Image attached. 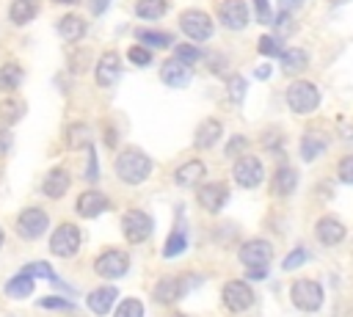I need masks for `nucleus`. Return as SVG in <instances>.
I'll return each instance as SVG.
<instances>
[{
  "label": "nucleus",
  "mask_w": 353,
  "mask_h": 317,
  "mask_svg": "<svg viewBox=\"0 0 353 317\" xmlns=\"http://www.w3.org/2000/svg\"><path fill=\"white\" fill-rule=\"evenodd\" d=\"M152 174V160L141 149H124L116 157V176L127 185H141Z\"/></svg>",
  "instance_id": "f257e3e1"
},
{
  "label": "nucleus",
  "mask_w": 353,
  "mask_h": 317,
  "mask_svg": "<svg viewBox=\"0 0 353 317\" xmlns=\"http://www.w3.org/2000/svg\"><path fill=\"white\" fill-rule=\"evenodd\" d=\"M199 281H201V278H196V276H165V278H160L157 287H154V300H157V303H176V300H179L182 295H188Z\"/></svg>",
  "instance_id": "f03ea898"
},
{
  "label": "nucleus",
  "mask_w": 353,
  "mask_h": 317,
  "mask_svg": "<svg viewBox=\"0 0 353 317\" xmlns=\"http://www.w3.org/2000/svg\"><path fill=\"white\" fill-rule=\"evenodd\" d=\"M290 298L301 311H317L323 306V287L314 278H298L290 287Z\"/></svg>",
  "instance_id": "7ed1b4c3"
},
{
  "label": "nucleus",
  "mask_w": 353,
  "mask_h": 317,
  "mask_svg": "<svg viewBox=\"0 0 353 317\" xmlns=\"http://www.w3.org/2000/svg\"><path fill=\"white\" fill-rule=\"evenodd\" d=\"M287 105L292 113H312L320 105V91L306 80H295L287 88Z\"/></svg>",
  "instance_id": "20e7f679"
},
{
  "label": "nucleus",
  "mask_w": 353,
  "mask_h": 317,
  "mask_svg": "<svg viewBox=\"0 0 353 317\" xmlns=\"http://www.w3.org/2000/svg\"><path fill=\"white\" fill-rule=\"evenodd\" d=\"M152 229H154V221H152L143 209H130V212L121 218V232H124V237H127L132 245L149 240Z\"/></svg>",
  "instance_id": "39448f33"
},
{
  "label": "nucleus",
  "mask_w": 353,
  "mask_h": 317,
  "mask_svg": "<svg viewBox=\"0 0 353 317\" xmlns=\"http://www.w3.org/2000/svg\"><path fill=\"white\" fill-rule=\"evenodd\" d=\"M94 270H97L102 278H119V276H124V273L130 270V256H127V251H121V248H108V251H102V254L97 256Z\"/></svg>",
  "instance_id": "423d86ee"
},
{
  "label": "nucleus",
  "mask_w": 353,
  "mask_h": 317,
  "mask_svg": "<svg viewBox=\"0 0 353 317\" xmlns=\"http://www.w3.org/2000/svg\"><path fill=\"white\" fill-rule=\"evenodd\" d=\"M47 226H50V218H47V212L39 209V207H28V209H22V212L17 215V232H19V237H25V240L41 237V234L47 232Z\"/></svg>",
  "instance_id": "0eeeda50"
},
{
  "label": "nucleus",
  "mask_w": 353,
  "mask_h": 317,
  "mask_svg": "<svg viewBox=\"0 0 353 317\" xmlns=\"http://www.w3.org/2000/svg\"><path fill=\"white\" fill-rule=\"evenodd\" d=\"M80 248V229L74 223H61L50 237V251L55 256H74Z\"/></svg>",
  "instance_id": "6e6552de"
},
{
  "label": "nucleus",
  "mask_w": 353,
  "mask_h": 317,
  "mask_svg": "<svg viewBox=\"0 0 353 317\" xmlns=\"http://www.w3.org/2000/svg\"><path fill=\"white\" fill-rule=\"evenodd\" d=\"M179 28L190 41H207L212 36V19L204 11H196V8H190L179 17Z\"/></svg>",
  "instance_id": "1a4fd4ad"
},
{
  "label": "nucleus",
  "mask_w": 353,
  "mask_h": 317,
  "mask_svg": "<svg viewBox=\"0 0 353 317\" xmlns=\"http://www.w3.org/2000/svg\"><path fill=\"white\" fill-rule=\"evenodd\" d=\"M232 176H234V182L243 185V187H256V185L262 182V176H265V168H262L259 157H254V154H243V157L234 163Z\"/></svg>",
  "instance_id": "9d476101"
},
{
  "label": "nucleus",
  "mask_w": 353,
  "mask_h": 317,
  "mask_svg": "<svg viewBox=\"0 0 353 317\" xmlns=\"http://www.w3.org/2000/svg\"><path fill=\"white\" fill-rule=\"evenodd\" d=\"M273 259V245L268 240H248L240 245V262L251 267H268Z\"/></svg>",
  "instance_id": "9b49d317"
},
{
  "label": "nucleus",
  "mask_w": 353,
  "mask_h": 317,
  "mask_svg": "<svg viewBox=\"0 0 353 317\" xmlns=\"http://www.w3.org/2000/svg\"><path fill=\"white\" fill-rule=\"evenodd\" d=\"M196 198L207 212H221L223 204L229 201V187L223 182H210V185H201L196 190Z\"/></svg>",
  "instance_id": "f8f14e48"
},
{
  "label": "nucleus",
  "mask_w": 353,
  "mask_h": 317,
  "mask_svg": "<svg viewBox=\"0 0 353 317\" xmlns=\"http://www.w3.org/2000/svg\"><path fill=\"white\" fill-rule=\"evenodd\" d=\"M254 303V292L245 281H229L223 287V306L229 311H245Z\"/></svg>",
  "instance_id": "ddd939ff"
},
{
  "label": "nucleus",
  "mask_w": 353,
  "mask_h": 317,
  "mask_svg": "<svg viewBox=\"0 0 353 317\" xmlns=\"http://www.w3.org/2000/svg\"><path fill=\"white\" fill-rule=\"evenodd\" d=\"M218 17L221 25H226L229 30H243L248 25V8L243 0H223L218 6Z\"/></svg>",
  "instance_id": "4468645a"
},
{
  "label": "nucleus",
  "mask_w": 353,
  "mask_h": 317,
  "mask_svg": "<svg viewBox=\"0 0 353 317\" xmlns=\"http://www.w3.org/2000/svg\"><path fill=\"white\" fill-rule=\"evenodd\" d=\"M74 207H77V212L83 218H97L99 212H105L110 207V198L102 190H85V193L77 196V204Z\"/></svg>",
  "instance_id": "2eb2a0df"
},
{
  "label": "nucleus",
  "mask_w": 353,
  "mask_h": 317,
  "mask_svg": "<svg viewBox=\"0 0 353 317\" xmlns=\"http://www.w3.org/2000/svg\"><path fill=\"white\" fill-rule=\"evenodd\" d=\"M119 74H121V58L110 50V52H105V55L99 58L94 77H97L99 85H113V83L119 80Z\"/></svg>",
  "instance_id": "dca6fc26"
},
{
  "label": "nucleus",
  "mask_w": 353,
  "mask_h": 317,
  "mask_svg": "<svg viewBox=\"0 0 353 317\" xmlns=\"http://www.w3.org/2000/svg\"><path fill=\"white\" fill-rule=\"evenodd\" d=\"M160 80H163L165 85L185 88V85L190 83V69H188L182 61H176V58H168V61L160 66Z\"/></svg>",
  "instance_id": "f3484780"
},
{
  "label": "nucleus",
  "mask_w": 353,
  "mask_h": 317,
  "mask_svg": "<svg viewBox=\"0 0 353 317\" xmlns=\"http://www.w3.org/2000/svg\"><path fill=\"white\" fill-rule=\"evenodd\" d=\"M69 185H72L69 171H66V168H52V171L44 176V182H41V193L50 196V198H61V196L69 190Z\"/></svg>",
  "instance_id": "a211bd4d"
},
{
  "label": "nucleus",
  "mask_w": 353,
  "mask_h": 317,
  "mask_svg": "<svg viewBox=\"0 0 353 317\" xmlns=\"http://www.w3.org/2000/svg\"><path fill=\"white\" fill-rule=\"evenodd\" d=\"M221 132H223V124H221L218 119H204V121L199 124L196 135H193V143H196V149H212V146L218 143Z\"/></svg>",
  "instance_id": "6ab92c4d"
},
{
  "label": "nucleus",
  "mask_w": 353,
  "mask_h": 317,
  "mask_svg": "<svg viewBox=\"0 0 353 317\" xmlns=\"http://www.w3.org/2000/svg\"><path fill=\"white\" fill-rule=\"evenodd\" d=\"M314 234L323 245H336L345 240V226L336 221V218H320L314 223Z\"/></svg>",
  "instance_id": "aec40b11"
},
{
  "label": "nucleus",
  "mask_w": 353,
  "mask_h": 317,
  "mask_svg": "<svg viewBox=\"0 0 353 317\" xmlns=\"http://www.w3.org/2000/svg\"><path fill=\"white\" fill-rule=\"evenodd\" d=\"M204 174H207V165L201 160H188L182 168H176L174 179H176L179 187H199V182L204 179Z\"/></svg>",
  "instance_id": "412c9836"
},
{
  "label": "nucleus",
  "mask_w": 353,
  "mask_h": 317,
  "mask_svg": "<svg viewBox=\"0 0 353 317\" xmlns=\"http://www.w3.org/2000/svg\"><path fill=\"white\" fill-rule=\"evenodd\" d=\"M116 298H119L116 287H97V289L88 292V309H91L94 314L102 317V314L110 311V306L116 303Z\"/></svg>",
  "instance_id": "4be33fe9"
},
{
  "label": "nucleus",
  "mask_w": 353,
  "mask_h": 317,
  "mask_svg": "<svg viewBox=\"0 0 353 317\" xmlns=\"http://www.w3.org/2000/svg\"><path fill=\"white\" fill-rule=\"evenodd\" d=\"M295 185H298V171L290 168V165H279L276 174H273V182H270L273 193L276 196H290L295 190Z\"/></svg>",
  "instance_id": "5701e85b"
},
{
  "label": "nucleus",
  "mask_w": 353,
  "mask_h": 317,
  "mask_svg": "<svg viewBox=\"0 0 353 317\" xmlns=\"http://www.w3.org/2000/svg\"><path fill=\"white\" fill-rule=\"evenodd\" d=\"M58 33H61L63 41H77V39L85 36V19L77 17V14H66L58 22Z\"/></svg>",
  "instance_id": "b1692460"
},
{
  "label": "nucleus",
  "mask_w": 353,
  "mask_h": 317,
  "mask_svg": "<svg viewBox=\"0 0 353 317\" xmlns=\"http://www.w3.org/2000/svg\"><path fill=\"white\" fill-rule=\"evenodd\" d=\"M25 116V102H19V99H3L0 102V127H11V124H17L19 119Z\"/></svg>",
  "instance_id": "393cba45"
},
{
  "label": "nucleus",
  "mask_w": 353,
  "mask_h": 317,
  "mask_svg": "<svg viewBox=\"0 0 353 317\" xmlns=\"http://www.w3.org/2000/svg\"><path fill=\"white\" fill-rule=\"evenodd\" d=\"M281 66H284L287 74H298V72H303V69L309 66V55H306V50H287V52H281Z\"/></svg>",
  "instance_id": "a878e982"
},
{
  "label": "nucleus",
  "mask_w": 353,
  "mask_h": 317,
  "mask_svg": "<svg viewBox=\"0 0 353 317\" xmlns=\"http://www.w3.org/2000/svg\"><path fill=\"white\" fill-rule=\"evenodd\" d=\"M30 292H33V278L22 270L17 276H11L6 284V295H11V298H28Z\"/></svg>",
  "instance_id": "bb28decb"
},
{
  "label": "nucleus",
  "mask_w": 353,
  "mask_h": 317,
  "mask_svg": "<svg viewBox=\"0 0 353 317\" xmlns=\"http://www.w3.org/2000/svg\"><path fill=\"white\" fill-rule=\"evenodd\" d=\"M8 14H11V22L14 25H28L36 17V3L33 0H14L11 8H8Z\"/></svg>",
  "instance_id": "cd10ccee"
},
{
  "label": "nucleus",
  "mask_w": 353,
  "mask_h": 317,
  "mask_svg": "<svg viewBox=\"0 0 353 317\" xmlns=\"http://www.w3.org/2000/svg\"><path fill=\"white\" fill-rule=\"evenodd\" d=\"M135 17H141V19L165 17V0H138L135 3Z\"/></svg>",
  "instance_id": "c85d7f7f"
},
{
  "label": "nucleus",
  "mask_w": 353,
  "mask_h": 317,
  "mask_svg": "<svg viewBox=\"0 0 353 317\" xmlns=\"http://www.w3.org/2000/svg\"><path fill=\"white\" fill-rule=\"evenodd\" d=\"M22 85V69L17 63H6L0 66V88L3 91H14Z\"/></svg>",
  "instance_id": "c756f323"
},
{
  "label": "nucleus",
  "mask_w": 353,
  "mask_h": 317,
  "mask_svg": "<svg viewBox=\"0 0 353 317\" xmlns=\"http://www.w3.org/2000/svg\"><path fill=\"white\" fill-rule=\"evenodd\" d=\"M325 152V138H320V135H303V141H301V157L303 160H314L317 154H323Z\"/></svg>",
  "instance_id": "7c9ffc66"
},
{
  "label": "nucleus",
  "mask_w": 353,
  "mask_h": 317,
  "mask_svg": "<svg viewBox=\"0 0 353 317\" xmlns=\"http://www.w3.org/2000/svg\"><path fill=\"white\" fill-rule=\"evenodd\" d=\"M185 245H188L185 232H182V229H174V232L168 234L165 245H163V256H165V259H174V256H179V254L185 251Z\"/></svg>",
  "instance_id": "2f4dec72"
},
{
  "label": "nucleus",
  "mask_w": 353,
  "mask_h": 317,
  "mask_svg": "<svg viewBox=\"0 0 353 317\" xmlns=\"http://www.w3.org/2000/svg\"><path fill=\"white\" fill-rule=\"evenodd\" d=\"M135 36L141 39V44H143V47H154V50H160V47H168V44H171V33H165V30H138Z\"/></svg>",
  "instance_id": "473e14b6"
},
{
  "label": "nucleus",
  "mask_w": 353,
  "mask_h": 317,
  "mask_svg": "<svg viewBox=\"0 0 353 317\" xmlns=\"http://www.w3.org/2000/svg\"><path fill=\"white\" fill-rule=\"evenodd\" d=\"M88 138H91V132H88V127H85V124H72V127H69V132H66V141H69V146H72V149L91 146V143H88Z\"/></svg>",
  "instance_id": "72a5a7b5"
},
{
  "label": "nucleus",
  "mask_w": 353,
  "mask_h": 317,
  "mask_svg": "<svg viewBox=\"0 0 353 317\" xmlns=\"http://www.w3.org/2000/svg\"><path fill=\"white\" fill-rule=\"evenodd\" d=\"M113 317H143V303L138 298H124L113 311Z\"/></svg>",
  "instance_id": "f704fd0d"
},
{
  "label": "nucleus",
  "mask_w": 353,
  "mask_h": 317,
  "mask_svg": "<svg viewBox=\"0 0 353 317\" xmlns=\"http://www.w3.org/2000/svg\"><path fill=\"white\" fill-rule=\"evenodd\" d=\"M174 58H176V61H182L185 66H193V63H199L201 52H199V47H193V44H176Z\"/></svg>",
  "instance_id": "c9c22d12"
},
{
  "label": "nucleus",
  "mask_w": 353,
  "mask_h": 317,
  "mask_svg": "<svg viewBox=\"0 0 353 317\" xmlns=\"http://www.w3.org/2000/svg\"><path fill=\"white\" fill-rule=\"evenodd\" d=\"M22 273H28L30 278L39 276V278H44V281H58V276L52 273V267H50L47 262H30V265L22 267Z\"/></svg>",
  "instance_id": "e433bc0d"
},
{
  "label": "nucleus",
  "mask_w": 353,
  "mask_h": 317,
  "mask_svg": "<svg viewBox=\"0 0 353 317\" xmlns=\"http://www.w3.org/2000/svg\"><path fill=\"white\" fill-rule=\"evenodd\" d=\"M127 58H130V63H135V66H149V63H152V50L143 47V44H135V47L127 50Z\"/></svg>",
  "instance_id": "4c0bfd02"
},
{
  "label": "nucleus",
  "mask_w": 353,
  "mask_h": 317,
  "mask_svg": "<svg viewBox=\"0 0 353 317\" xmlns=\"http://www.w3.org/2000/svg\"><path fill=\"white\" fill-rule=\"evenodd\" d=\"M226 85H229V99H232L234 105H240V102L245 99V80H243L240 74H232Z\"/></svg>",
  "instance_id": "58836bf2"
},
{
  "label": "nucleus",
  "mask_w": 353,
  "mask_h": 317,
  "mask_svg": "<svg viewBox=\"0 0 353 317\" xmlns=\"http://www.w3.org/2000/svg\"><path fill=\"white\" fill-rule=\"evenodd\" d=\"M39 309H61V311L66 309L69 311V309H74V303L66 300V298H58V295H47V298L39 300Z\"/></svg>",
  "instance_id": "ea45409f"
},
{
  "label": "nucleus",
  "mask_w": 353,
  "mask_h": 317,
  "mask_svg": "<svg viewBox=\"0 0 353 317\" xmlns=\"http://www.w3.org/2000/svg\"><path fill=\"white\" fill-rule=\"evenodd\" d=\"M259 52H262V55H281L279 36H262V39H259Z\"/></svg>",
  "instance_id": "a19ab883"
},
{
  "label": "nucleus",
  "mask_w": 353,
  "mask_h": 317,
  "mask_svg": "<svg viewBox=\"0 0 353 317\" xmlns=\"http://www.w3.org/2000/svg\"><path fill=\"white\" fill-rule=\"evenodd\" d=\"M336 174H339V179H342L345 185H353V154H347V157L339 160Z\"/></svg>",
  "instance_id": "79ce46f5"
},
{
  "label": "nucleus",
  "mask_w": 353,
  "mask_h": 317,
  "mask_svg": "<svg viewBox=\"0 0 353 317\" xmlns=\"http://www.w3.org/2000/svg\"><path fill=\"white\" fill-rule=\"evenodd\" d=\"M306 262V248H295V251H290V256L281 262V267L284 270H295V267H301Z\"/></svg>",
  "instance_id": "37998d69"
},
{
  "label": "nucleus",
  "mask_w": 353,
  "mask_h": 317,
  "mask_svg": "<svg viewBox=\"0 0 353 317\" xmlns=\"http://www.w3.org/2000/svg\"><path fill=\"white\" fill-rule=\"evenodd\" d=\"M254 8H256V19H259L262 25H268V22H273V11H270V6H268V0H254Z\"/></svg>",
  "instance_id": "c03bdc74"
},
{
  "label": "nucleus",
  "mask_w": 353,
  "mask_h": 317,
  "mask_svg": "<svg viewBox=\"0 0 353 317\" xmlns=\"http://www.w3.org/2000/svg\"><path fill=\"white\" fill-rule=\"evenodd\" d=\"M245 143H248V141H245L243 135H234V138L229 141V146H226V154H229V157H232V154H240V152L245 149Z\"/></svg>",
  "instance_id": "a18cd8bd"
},
{
  "label": "nucleus",
  "mask_w": 353,
  "mask_h": 317,
  "mask_svg": "<svg viewBox=\"0 0 353 317\" xmlns=\"http://www.w3.org/2000/svg\"><path fill=\"white\" fill-rule=\"evenodd\" d=\"M11 143H14V135H11V130L0 127V154H6V152L11 149Z\"/></svg>",
  "instance_id": "49530a36"
},
{
  "label": "nucleus",
  "mask_w": 353,
  "mask_h": 317,
  "mask_svg": "<svg viewBox=\"0 0 353 317\" xmlns=\"http://www.w3.org/2000/svg\"><path fill=\"white\" fill-rule=\"evenodd\" d=\"M303 3H306V0H279V6H281V11H284V14H290V11H298Z\"/></svg>",
  "instance_id": "de8ad7c7"
},
{
  "label": "nucleus",
  "mask_w": 353,
  "mask_h": 317,
  "mask_svg": "<svg viewBox=\"0 0 353 317\" xmlns=\"http://www.w3.org/2000/svg\"><path fill=\"white\" fill-rule=\"evenodd\" d=\"M88 154H91V163H88V168H85V176L94 182V179H97V160H94V149H91V146H88Z\"/></svg>",
  "instance_id": "09e8293b"
},
{
  "label": "nucleus",
  "mask_w": 353,
  "mask_h": 317,
  "mask_svg": "<svg viewBox=\"0 0 353 317\" xmlns=\"http://www.w3.org/2000/svg\"><path fill=\"white\" fill-rule=\"evenodd\" d=\"M265 276H268V267H251V270H248V278H251V281H262Z\"/></svg>",
  "instance_id": "8fccbe9b"
},
{
  "label": "nucleus",
  "mask_w": 353,
  "mask_h": 317,
  "mask_svg": "<svg viewBox=\"0 0 353 317\" xmlns=\"http://www.w3.org/2000/svg\"><path fill=\"white\" fill-rule=\"evenodd\" d=\"M110 0H91V14H102Z\"/></svg>",
  "instance_id": "3c124183"
},
{
  "label": "nucleus",
  "mask_w": 353,
  "mask_h": 317,
  "mask_svg": "<svg viewBox=\"0 0 353 317\" xmlns=\"http://www.w3.org/2000/svg\"><path fill=\"white\" fill-rule=\"evenodd\" d=\"M254 74H256L259 80H265V77H270V66H268V63H262V66H256V69H254Z\"/></svg>",
  "instance_id": "603ef678"
},
{
  "label": "nucleus",
  "mask_w": 353,
  "mask_h": 317,
  "mask_svg": "<svg viewBox=\"0 0 353 317\" xmlns=\"http://www.w3.org/2000/svg\"><path fill=\"white\" fill-rule=\"evenodd\" d=\"M52 3H58V6H74V3H80V0H52Z\"/></svg>",
  "instance_id": "864d4df0"
},
{
  "label": "nucleus",
  "mask_w": 353,
  "mask_h": 317,
  "mask_svg": "<svg viewBox=\"0 0 353 317\" xmlns=\"http://www.w3.org/2000/svg\"><path fill=\"white\" fill-rule=\"evenodd\" d=\"M3 240H6V234H3V229H0V245H3Z\"/></svg>",
  "instance_id": "5fc2aeb1"
},
{
  "label": "nucleus",
  "mask_w": 353,
  "mask_h": 317,
  "mask_svg": "<svg viewBox=\"0 0 353 317\" xmlns=\"http://www.w3.org/2000/svg\"><path fill=\"white\" fill-rule=\"evenodd\" d=\"M174 317H185V314H174Z\"/></svg>",
  "instance_id": "6e6d98bb"
}]
</instances>
